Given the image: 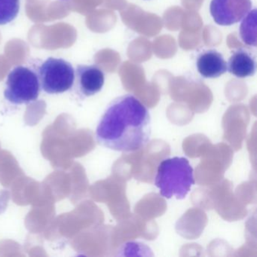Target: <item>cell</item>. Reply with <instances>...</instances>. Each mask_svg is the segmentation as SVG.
Wrapping results in <instances>:
<instances>
[{
  "label": "cell",
  "mask_w": 257,
  "mask_h": 257,
  "mask_svg": "<svg viewBox=\"0 0 257 257\" xmlns=\"http://www.w3.org/2000/svg\"><path fill=\"white\" fill-rule=\"evenodd\" d=\"M151 124L147 106L133 94H124L112 100L105 109L96 128V141L114 151L133 153L150 142Z\"/></svg>",
  "instance_id": "obj_1"
},
{
  "label": "cell",
  "mask_w": 257,
  "mask_h": 257,
  "mask_svg": "<svg viewBox=\"0 0 257 257\" xmlns=\"http://www.w3.org/2000/svg\"><path fill=\"white\" fill-rule=\"evenodd\" d=\"M194 184L193 168L186 158H170L159 163L155 185L164 198L184 199Z\"/></svg>",
  "instance_id": "obj_2"
},
{
  "label": "cell",
  "mask_w": 257,
  "mask_h": 257,
  "mask_svg": "<svg viewBox=\"0 0 257 257\" xmlns=\"http://www.w3.org/2000/svg\"><path fill=\"white\" fill-rule=\"evenodd\" d=\"M40 88L36 72L25 66H17L7 76L4 97L13 104H29L38 99Z\"/></svg>",
  "instance_id": "obj_3"
},
{
  "label": "cell",
  "mask_w": 257,
  "mask_h": 257,
  "mask_svg": "<svg viewBox=\"0 0 257 257\" xmlns=\"http://www.w3.org/2000/svg\"><path fill=\"white\" fill-rule=\"evenodd\" d=\"M42 89L49 94H62L71 89L75 70L68 61L62 58H49L39 68Z\"/></svg>",
  "instance_id": "obj_4"
},
{
  "label": "cell",
  "mask_w": 257,
  "mask_h": 257,
  "mask_svg": "<svg viewBox=\"0 0 257 257\" xmlns=\"http://www.w3.org/2000/svg\"><path fill=\"white\" fill-rule=\"evenodd\" d=\"M252 6L251 0H212L210 15L218 25L231 26L242 21Z\"/></svg>",
  "instance_id": "obj_5"
},
{
  "label": "cell",
  "mask_w": 257,
  "mask_h": 257,
  "mask_svg": "<svg viewBox=\"0 0 257 257\" xmlns=\"http://www.w3.org/2000/svg\"><path fill=\"white\" fill-rule=\"evenodd\" d=\"M105 75L97 65H78L75 70V91L82 97L100 92L104 85Z\"/></svg>",
  "instance_id": "obj_6"
},
{
  "label": "cell",
  "mask_w": 257,
  "mask_h": 257,
  "mask_svg": "<svg viewBox=\"0 0 257 257\" xmlns=\"http://www.w3.org/2000/svg\"><path fill=\"white\" fill-rule=\"evenodd\" d=\"M197 70L205 79H216L227 72V63L222 54L215 49H208L198 55Z\"/></svg>",
  "instance_id": "obj_7"
},
{
  "label": "cell",
  "mask_w": 257,
  "mask_h": 257,
  "mask_svg": "<svg viewBox=\"0 0 257 257\" xmlns=\"http://www.w3.org/2000/svg\"><path fill=\"white\" fill-rule=\"evenodd\" d=\"M227 70L239 79L254 76L256 70L255 57L246 49H237L228 59Z\"/></svg>",
  "instance_id": "obj_8"
},
{
  "label": "cell",
  "mask_w": 257,
  "mask_h": 257,
  "mask_svg": "<svg viewBox=\"0 0 257 257\" xmlns=\"http://www.w3.org/2000/svg\"><path fill=\"white\" fill-rule=\"evenodd\" d=\"M240 35L242 41L247 46H256V10H250L242 19Z\"/></svg>",
  "instance_id": "obj_9"
},
{
  "label": "cell",
  "mask_w": 257,
  "mask_h": 257,
  "mask_svg": "<svg viewBox=\"0 0 257 257\" xmlns=\"http://www.w3.org/2000/svg\"><path fill=\"white\" fill-rule=\"evenodd\" d=\"M20 0H0V25L13 22L20 11Z\"/></svg>",
  "instance_id": "obj_10"
},
{
  "label": "cell",
  "mask_w": 257,
  "mask_h": 257,
  "mask_svg": "<svg viewBox=\"0 0 257 257\" xmlns=\"http://www.w3.org/2000/svg\"></svg>",
  "instance_id": "obj_11"
}]
</instances>
